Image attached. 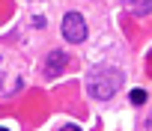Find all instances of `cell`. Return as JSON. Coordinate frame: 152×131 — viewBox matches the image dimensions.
<instances>
[{
  "mask_svg": "<svg viewBox=\"0 0 152 131\" xmlns=\"http://www.w3.org/2000/svg\"><path fill=\"white\" fill-rule=\"evenodd\" d=\"M60 131H81V128H78V125H72V122H69V125H63Z\"/></svg>",
  "mask_w": 152,
  "mask_h": 131,
  "instance_id": "obj_6",
  "label": "cell"
},
{
  "mask_svg": "<svg viewBox=\"0 0 152 131\" xmlns=\"http://www.w3.org/2000/svg\"><path fill=\"white\" fill-rule=\"evenodd\" d=\"M0 131H9V128H0Z\"/></svg>",
  "mask_w": 152,
  "mask_h": 131,
  "instance_id": "obj_7",
  "label": "cell"
},
{
  "mask_svg": "<svg viewBox=\"0 0 152 131\" xmlns=\"http://www.w3.org/2000/svg\"><path fill=\"white\" fill-rule=\"evenodd\" d=\"M60 27H63V39L72 42V45H78V42L87 39V21H84L81 12H66Z\"/></svg>",
  "mask_w": 152,
  "mask_h": 131,
  "instance_id": "obj_2",
  "label": "cell"
},
{
  "mask_svg": "<svg viewBox=\"0 0 152 131\" xmlns=\"http://www.w3.org/2000/svg\"><path fill=\"white\" fill-rule=\"evenodd\" d=\"M66 63H69V57H66L63 51H51L48 60H45V75H48V78H57V75L66 69Z\"/></svg>",
  "mask_w": 152,
  "mask_h": 131,
  "instance_id": "obj_3",
  "label": "cell"
},
{
  "mask_svg": "<svg viewBox=\"0 0 152 131\" xmlns=\"http://www.w3.org/2000/svg\"><path fill=\"white\" fill-rule=\"evenodd\" d=\"M125 6H128L134 15H149V12H152V0H125Z\"/></svg>",
  "mask_w": 152,
  "mask_h": 131,
  "instance_id": "obj_4",
  "label": "cell"
},
{
  "mask_svg": "<svg viewBox=\"0 0 152 131\" xmlns=\"http://www.w3.org/2000/svg\"><path fill=\"white\" fill-rule=\"evenodd\" d=\"M84 87H87V92H90L93 98H102V101H104V98H110V95L119 92V87H122V72L113 69V66H96V69L87 75Z\"/></svg>",
  "mask_w": 152,
  "mask_h": 131,
  "instance_id": "obj_1",
  "label": "cell"
},
{
  "mask_svg": "<svg viewBox=\"0 0 152 131\" xmlns=\"http://www.w3.org/2000/svg\"><path fill=\"white\" fill-rule=\"evenodd\" d=\"M128 98H131V104H143V101H146V92H143V90H131Z\"/></svg>",
  "mask_w": 152,
  "mask_h": 131,
  "instance_id": "obj_5",
  "label": "cell"
}]
</instances>
